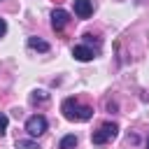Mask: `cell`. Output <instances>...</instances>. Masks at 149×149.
Here are the masks:
<instances>
[{"label":"cell","mask_w":149,"mask_h":149,"mask_svg":"<svg viewBox=\"0 0 149 149\" xmlns=\"http://www.w3.org/2000/svg\"><path fill=\"white\" fill-rule=\"evenodd\" d=\"M61 112L68 121H88L93 116V109L88 105H81L77 98H65L61 105Z\"/></svg>","instance_id":"obj_1"},{"label":"cell","mask_w":149,"mask_h":149,"mask_svg":"<svg viewBox=\"0 0 149 149\" xmlns=\"http://www.w3.org/2000/svg\"><path fill=\"white\" fill-rule=\"evenodd\" d=\"M116 133H119V126H116L114 121H105L98 130H93L91 142H93V144H105V142L114 140V137H116Z\"/></svg>","instance_id":"obj_2"},{"label":"cell","mask_w":149,"mask_h":149,"mask_svg":"<svg viewBox=\"0 0 149 149\" xmlns=\"http://www.w3.org/2000/svg\"><path fill=\"white\" fill-rule=\"evenodd\" d=\"M47 126H49V123H47V119H44L42 114H33V116L26 121V130H28L30 137H40V135L47 130Z\"/></svg>","instance_id":"obj_3"},{"label":"cell","mask_w":149,"mask_h":149,"mask_svg":"<svg viewBox=\"0 0 149 149\" xmlns=\"http://www.w3.org/2000/svg\"><path fill=\"white\" fill-rule=\"evenodd\" d=\"M68 21H70V14L65 9H54L51 12V28L54 30H63L68 26Z\"/></svg>","instance_id":"obj_4"},{"label":"cell","mask_w":149,"mask_h":149,"mask_svg":"<svg viewBox=\"0 0 149 149\" xmlns=\"http://www.w3.org/2000/svg\"><path fill=\"white\" fill-rule=\"evenodd\" d=\"M72 56H74L77 61H81V63H88V61L95 58V51H93L91 47H86V44H77V47L72 49Z\"/></svg>","instance_id":"obj_5"},{"label":"cell","mask_w":149,"mask_h":149,"mask_svg":"<svg viewBox=\"0 0 149 149\" xmlns=\"http://www.w3.org/2000/svg\"><path fill=\"white\" fill-rule=\"evenodd\" d=\"M74 14L79 19H88L93 14V2L91 0H74Z\"/></svg>","instance_id":"obj_6"},{"label":"cell","mask_w":149,"mask_h":149,"mask_svg":"<svg viewBox=\"0 0 149 149\" xmlns=\"http://www.w3.org/2000/svg\"><path fill=\"white\" fill-rule=\"evenodd\" d=\"M28 47L30 49H35V51H42V54H47L49 51V42H44V40H40V37H28Z\"/></svg>","instance_id":"obj_7"},{"label":"cell","mask_w":149,"mask_h":149,"mask_svg":"<svg viewBox=\"0 0 149 149\" xmlns=\"http://www.w3.org/2000/svg\"><path fill=\"white\" fill-rule=\"evenodd\" d=\"M74 147H77V135H65L58 142V149H74Z\"/></svg>","instance_id":"obj_8"},{"label":"cell","mask_w":149,"mask_h":149,"mask_svg":"<svg viewBox=\"0 0 149 149\" xmlns=\"http://www.w3.org/2000/svg\"><path fill=\"white\" fill-rule=\"evenodd\" d=\"M49 100V93L47 91H33V95H30V102H47Z\"/></svg>","instance_id":"obj_9"},{"label":"cell","mask_w":149,"mask_h":149,"mask_svg":"<svg viewBox=\"0 0 149 149\" xmlns=\"http://www.w3.org/2000/svg\"><path fill=\"white\" fill-rule=\"evenodd\" d=\"M16 149H40L35 140H16Z\"/></svg>","instance_id":"obj_10"},{"label":"cell","mask_w":149,"mask_h":149,"mask_svg":"<svg viewBox=\"0 0 149 149\" xmlns=\"http://www.w3.org/2000/svg\"><path fill=\"white\" fill-rule=\"evenodd\" d=\"M7 123H9L7 114H2V112H0V135H5V133H7Z\"/></svg>","instance_id":"obj_11"},{"label":"cell","mask_w":149,"mask_h":149,"mask_svg":"<svg viewBox=\"0 0 149 149\" xmlns=\"http://www.w3.org/2000/svg\"><path fill=\"white\" fill-rule=\"evenodd\" d=\"M5 33H7V21H5V19H0V37H2Z\"/></svg>","instance_id":"obj_12"},{"label":"cell","mask_w":149,"mask_h":149,"mask_svg":"<svg viewBox=\"0 0 149 149\" xmlns=\"http://www.w3.org/2000/svg\"><path fill=\"white\" fill-rule=\"evenodd\" d=\"M147 149H149V140H147Z\"/></svg>","instance_id":"obj_13"}]
</instances>
